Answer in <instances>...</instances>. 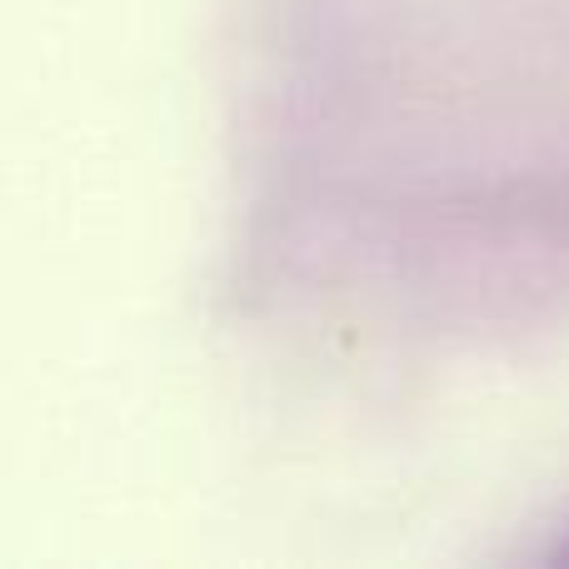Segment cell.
I'll return each mask as SVG.
<instances>
[{"label":"cell","mask_w":569,"mask_h":569,"mask_svg":"<svg viewBox=\"0 0 569 569\" xmlns=\"http://www.w3.org/2000/svg\"><path fill=\"white\" fill-rule=\"evenodd\" d=\"M565 560H569V550H565Z\"/></svg>","instance_id":"1"}]
</instances>
